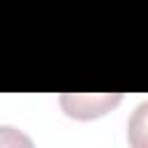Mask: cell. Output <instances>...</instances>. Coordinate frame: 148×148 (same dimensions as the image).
Segmentation results:
<instances>
[{"mask_svg": "<svg viewBox=\"0 0 148 148\" xmlns=\"http://www.w3.org/2000/svg\"><path fill=\"white\" fill-rule=\"evenodd\" d=\"M120 99H123L120 92H97V95H90V92H62L60 95V106L72 118L90 120V118H97V116L106 113L109 109H113Z\"/></svg>", "mask_w": 148, "mask_h": 148, "instance_id": "obj_1", "label": "cell"}, {"mask_svg": "<svg viewBox=\"0 0 148 148\" xmlns=\"http://www.w3.org/2000/svg\"><path fill=\"white\" fill-rule=\"evenodd\" d=\"M130 148H148V99L136 104L127 120Z\"/></svg>", "mask_w": 148, "mask_h": 148, "instance_id": "obj_2", "label": "cell"}, {"mask_svg": "<svg viewBox=\"0 0 148 148\" xmlns=\"http://www.w3.org/2000/svg\"><path fill=\"white\" fill-rule=\"evenodd\" d=\"M0 148H35V143L23 130L0 125Z\"/></svg>", "mask_w": 148, "mask_h": 148, "instance_id": "obj_3", "label": "cell"}]
</instances>
